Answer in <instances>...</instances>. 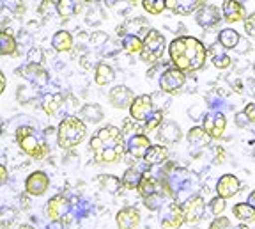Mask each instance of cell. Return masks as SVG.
<instances>
[{
  "instance_id": "obj_6",
  "label": "cell",
  "mask_w": 255,
  "mask_h": 229,
  "mask_svg": "<svg viewBox=\"0 0 255 229\" xmlns=\"http://www.w3.org/2000/svg\"><path fill=\"white\" fill-rule=\"evenodd\" d=\"M184 84H186V73L179 68H168L159 76V89L170 96H177L183 93Z\"/></svg>"
},
{
  "instance_id": "obj_9",
  "label": "cell",
  "mask_w": 255,
  "mask_h": 229,
  "mask_svg": "<svg viewBox=\"0 0 255 229\" xmlns=\"http://www.w3.org/2000/svg\"><path fill=\"white\" fill-rule=\"evenodd\" d=\"M154 103H152L151 94H140L133 100L131 107H129V117L135 119L136 123H143L152 112H154Z\"/></svg>"
},
{
  "instance_id": "obj_57",
  "label": "cell",
  "mask_w": 255,
  "mask_h": 229,
  "mask_svg": "<svg viewBox=\"0 0 255 229\" xmlns=\"http://www.w3.org/2000/svg\"><path fill=\"white\" fill-rule=\"evenodd\" d=\"M248 203H250V205L255 208V190H252L250 196H248Z\"/></svg>"
},
{
  "instance_id": "obj_15",
  "label": "cell",
  "mask_w": 255,
  "mask_h": 229,
  "mask_svg": "<svg viewBox=\"0 0 255 229\" xmlns=\"http://www.w3.org/2000/svg\"><path fill=\"white\" fill-rule=\"evenodd\" d=\"M241 189H243V187H241V181L231 173L223 174V176L216 181V194H218L220 197H223V199L234 197Z\"/></svg>"
},
{
  "instance_id": "obj_48",
  "label": "cell",
  "mask_w": 255,
  "mask_h": 229,
  "mask_svg": "<svg viewBox=\"0 0 255 229\" xmlns=\"http://www.w3.org/2000/svg\"><path fill=\"white\" fill-rule=\"evenodd\" d=\"M135 123L136 121L131 119V117H129V119H124V123H123V133L124 135H128V133H131L133 130H135Z\"/></svg>"
},
{
  "instance_id": "obj_52",
  "label": "cell",
  "mask_w": 255,
  "mask_h": 229,
  "mask_svg": "<svg viewBox=\"0 0 255 229\" xmlns=\"http://www.w3.org/2000/svg\"><path fill=\"white\" fill-rule=\"evenodd\" d=\"M225 157H227V155H225V151H223L222 148H216V160H215V164L216 165L223 164V162H225Z\"/></svg>"
},
{
  "instance_id": "obj_62",
  "label": "cell",
  "mask_w": 255,
  "mask_h": 229,
  "mask_svg": "<svg viewBox=\"0 0 255 229\" xmlns=\"http://www.w3.org/2000/svg\"><path fill=\"white\" fill-rule=\"evenodd\" d=\"M241 2H243V0H241Z\"/></svg>"
},
{
  "instance_id": "obj_11",
  "label": "cell",
  "mask_w": 255,
  "mask_h": 229,
  "mask_svg": "<svg viewBox=\"0 0 255 229\" xmlns=\"http://www.w3.org/2000/svg\"><path fill=\"white\" fill-rule=\"evenodd\" d=\"M48 187H50V178H48V174L44 171H34L25 180V192L28 196H43V194H46Z\"/></svg>"
},
{
  "instance_id": "obj_35",
  "label": "cell",
  "mask_w": 255,
  "mask_h": 229,
  "mask_svg": "<svg viewBox=\"0 0 255 229\" xmlns=\"http://www.w3.org/2000/svg\"><path fill=\"white\" fill-rule=\"evenodd\" d=\"M57 11H59V16L71 18L73 14L80 12V4L76 0H59L57 2Z\"/></svg>"
},
{
  "instance_id": "obj_4",
  "label": "cell",
  "mask_w": 255,
  "mask_h": 229,
  "mask_svg": "<svg viewBox=\"0 0 255 229\" xmlns=\"http://www.w3.org/2000/svg\"><path fill=\"white\" fill-rule=\"evenodd\" d=\"M14 139L27 157L36 158V160H44L50 155V146L44 141H41L34 132V128H30V126H20L16 130Z\"/></svg>"
},
{
  "instance_id": "obj_55",
  "label": "cell",
  "mask_w": 255,
  "mask_h": 229,
  "mask_svg": "<svg viewBox=\"0 0 255 229\" xmlns=\"http://www.w3.org/2000/svg\"><path fill=\"white\" fill-rule=\"evenodd\" d=\"M5 181H7V167L2 165V167H0V183L5 185Z\"/></svg>"
},
{
  "instance_id": "obj_47",
  "label": "cell",
  "mask_w": 255,
  "mask_h": 229,
  "mask_svg": "<svg viewBox=\"0 0 255 229\" xmlns=\"http://www.w3.org/2000/svg\"><path fill=\"white\" fill-rule=\"evenodd\" d=\"M107 41H108V34L103 32V30H96L91 36V44H94V46H103Z\"/></svg>"
},
{
  "instance_id": "obj_49",
  "label": "cell",
  "mask_w": 255,
  "mask_h": 229,
  "mask_svg": "<svg viewBox=\"0 0 255 229\" xmlns=\"http://www.w3.org/2000/svg\"><path fill=\"white\" fill-rule=\"evenodd\" d=\"M245 116L248 117V121L250 123H255V103H248L247 107H245Z\"/></svg>"
},
{
  "instance_id": "obj_61",
  "label": "cell",
  "mask_w": 255,
  "mask_h": 229,
  "mask_svg": "<svg viewBox=\"0 0 255 229\" xmlns=\"http://www.w3.org/2000/svg\"><path fill=\"white\" fill-rule=\"evenodd\" d=\"M254 73H255V64H254Z\"/></svg>"
},
{
  "instance_id": "obj_13",
  "label": "cell",
  "mask_w": 255,
  "mask_h": 229,
  "mask_svg": "<svg viewBox=\"0 0 255 229\" xmlns=\"http://www.w3.org/2000/svg\"><path fill=\"white\" fill-rule=\"evenodd\" d=\"M197 23L202 28H213L222 21V12L216 5L213 4H204L202 7H199V11L195 12Z\"/></svg>"
},
{
  "instance_id": "obj_21",
  "label": "cell",
  "mask_w": 255,
  "mask_h": 229,
  "mask_svg": "<svg viewBox=\"0 0 255 229\" xmlns=\"http://www.w3.org/2000/svg\"><path fill=\"white\" fill-rule=\"evenodd\" d=\"M158 137H159V141H163L165 144H175V142L181 141L183 132H181L179 125H177L175 121L163 119V123H161L158 128Z\"/></svg>"
},
{
  "instance_id": "obj_60",
  "label": "cell",
  "mask_w": 255,
  "mask_h": 229,
  "mask_svg": "<svg viewBox=\"0 0 255 229\" xmlns=\"http://www.w3.org/2000/svg\"><path fill=\"white\" fill-rule=\"evenodd\" d=\"M236 229H250V228H248V226H245V224H239Z\"/></svg>"
},
{
  "instance_id": "obj_38",
  "label": "cell",
  "mask_w": 255,
  "mask_h": 229,
  "mask_svg": "<svg viewBox=\"0 0 255 229\" xmlns=\"http://www.w3.org/2000/svg\"><path fill=\"white\" fill-rule=\"evenodd\" d=\"M225 128H227V117L223 116L222 112H218L215 116V125H213V130H211V137L213 139H222Z\"/></svg>"
},
{
  "instance_id": "obj_53",
  "label": "cell",
  "mask_w": 255,
  "mask_h": 229,
  "mask_svg": "<svg viewBox=\"0 0 255 229\" xmlns=\"http://www.w3.org/2000/svg\"><path fill=\"white\" fill-rule=\"evenodd\" d=\"M200 114H202V109H200V107H191V109H190V117H191V119H199V117H202Z\"/></svg>"
},
{
  "instance_id": "obj_27",
  "label": "cell",
  "mask_w": 255,
  "mask_h": 229,
  "mask_svg": "<svg viewBox=\"0 0 255 229\" xmlns=\"http://www.w3.org/2000/svg\"><path fill=\"white\" fill-rule=\"evenodd\" d=\"M114 78H116V71H114V68H112V66H108L107 62H100V64H96L94 80H96V84L100 85V87L112 84V82H114Z\"/></svg>"
},
{
  "instance_id": "obj_45",
  "label": "cell",
  "mask_w": 255,
  "mask_h": 229,
  "mask_svg": "<svg viewBox=\"0 0 255 229\" xmlns=\"http://www.w3.org/2000/svg\"><path fill=\"white\" fill-rule=\"evenodd\" d=\"M245 32H247L248 37L255 41V11L245 18Z\"/></svg>"
},
{
  "instance_id": "obj_26",
  "label": "cell",
  "mask_w": 255,
  "mask_h": 229,
  "mask_svg": "<svg viewBox=\"0 0 255 229\" xmlns=\"http://www.w3.org/2000/svg\"><path fill=\"white\" fill-rule=\"evenodd\" d=\"M168 158V148L161 144H152L151 148L147 149L145 157H143V162L147 165H159L167 162Z\"/></svg>"
},
{
  "instance_id": "obj_22",
  "label": "cell",
  "mask_w": 255,
  "mask_h": 229,
  "mask_svg": "<svg viewBox=\"0 0 255 229\" xmlns=\"http://www.w3.org/2000/svg\"><path fill=\"white\" fill-rule=\"evenodd\" d=\"M52 46L59 53L71 52L73 46H75V39H73L71 32H68V30H57L52 37Z\"/></svg>"
},
{
  "instance_id": "obj_10",
  "label": "cell",
  "mask_w": 255,
  "mask_h": 229,
  "mask_svg": "<svg viewBox=\"0 0 255 229\" xmlns=\"http://www.w3.org/2000/svg\"><path fill=\"white\" fill-rule=\"evenodd\" d=\"M71 210V201L66 196H53L46 203V215L52 222H60L66 215H69Z\"/></svg>"
},
{
  "instance_id": "obj_12",
  "label": "cell",
  "mask_w": 255,
  "mask_h": 229,
  "mask_svg": "<svg viewBox=\"0 0 255 229\" xmlns=\"http://www.w3.org/2000/svg\"><path fill=\"white\" fill-rule=\"evenodd\" d=\"M135 98H136L135 93H133L129 87H126V85H116V87H112V91L108 93L110 105L119 110L129 109Z\"/></svg>"
},
{
  "instance_id": "obj_20",
  "label": "cell",
  "mask_w": 255,
  "mask_h": 229,
  "mask_svg": "<svg viewBox=\"0 0 255 229\" xmlns=\"http://www.w3.org/2000/svg\"><path fill=\"white\" fill-rule=\"evenodd\" d=\"M206 2L207 0H167V7L179 16H186L191 12H197Z\"/></svg>"
},
{
  "instance_id": "obj_56",
  "label": "cell",
  "mask_w": 255,
  "mask_h": 229,
  "mask_svg": "<svg viewBox=\"0 0 255 229\" xmlns=\"http://www.w3.org/2000/svg\"><path fill=\"white\" fill-rule=\"evenodd\" d=\"M247 87H248V91H250V96L255 98V78H248Z\"/></svg>"
},
{
  "instance_id": "obj_43",
  "label": "cell",
  "mask_w": 255,
  "mask_h": 229,
  "mask_svg": "<svg viewBox=\"0 0 255 229\" xmlns=\"http://www.w3.org/2000/svg\"><path fill=\"white\" fill-rule=\"evenodd\" d=\"M213 64L218 69H227L232 66V59L227 55V53H218V55L213 57Z\"/></svg>"
},
{
  "instance_id": "obj_41",
  "label": "cell",
  "mask_w": 255,
  "mask_h": 229,
  "mask_svg": "<svg viewBox=\"0 0 255 229\" xmlns=\"http://www.w3.org/2000/svg\"><path fill=\"white\" fill-rule=\"evenodd\" d=\"M143 205H145V208H149L151 212H156V210H161V206L165 205V201H163V196L161 194H152V196H149V197H145L143 199Z\"/></svg>"
},
{
  "instance_id": "obj_54",
  "label": "cell",
  "mask_w": 255,
  "mask_h": 229,
  "mask_svg": "<svg viewBox=\"0 0 255 229\" xmlns=\"http://www.w3.org/2000/svg\"><path fill=\"white\" fill-rule=\"evenodd\" d=\"M20 201H21V208H23V210L30 208V199H28V194H27V192H25V194H21Z\"/></svg>"
},
{
  "instance_id": "obj_19",
  "label": "cell",
  "mask_w": 255,
  "mask_h": 229,
  "mask_svg": "<svg viewBox=\"0 0 255 229\" xmlns=\"http://www.w3.org/2000/svg\"><path fill=\"white\" fill-rule=\"evenodd\" d=\"M151 146H152L151 141L147 139L145 133H135V135H131L129 142H128V153L133 158H136V160H143L145 153H147V149Z\"/></svg>"
},
{
  "instance_id": "obj_31",
  "label": "cell",
  "mask_w": 255,
  "mask_h": 229,
  "mask_svg": "<svg viewBox=\"0 0 255 229\" xmlns=\"http://www.w3.org/2000/svg\"><path fill=\"white\" fill-rule=\"evenodd\" d=\"M239 39H241V36H239V32L234 30V28H223V30H220V34H218V43L222 44L225 50L236 48Z\"/></svg>"
},
{
  "instance_id": "obj_40",
  "label": "cell",
  "mask_w": 255,
  "mask_h": 229,
  "mask_svg": "<svg viewBox=\"0 0 255 229\" xmlns=\"http://www.w3.org/2000/svg\"><path fill=\"white\" fill-rule=\"evenodd\" d=\"M225 208H227V199H223V197L216 196L209 201V210H211V213L215 217H220L225 212Z\"/></svg>"
},
{
  "instance_id": "obj_42",
  "label": "cell",
  "mask_w": 255,
  "mask_h": 229,
  "mask_svg": "<svg viewBox=\"0 0 255 229\" xmlns=\"http://www.w3.org/2000/svg\"><path fill=\"white\" fill-rule=\"evenodd\" d=\"M2 4H4V9L11 11L12 14H18V16L25 14V4H23V0H2Z\"/></svg>"
},
{
  "instance_id": "obj_5",
  "label": "cell",
  "mask_w": 255,
  "mask_h": 229,
  "mask_svg": "<svg viewBox=\"0 0 255 229\" xmlns=\"http://www.w3.org/2000/svg\"><path fill=\"white\" fill-rule=\"evenodd\" d=\"M165 46H167V41L165 36L156 28H151L147 32V36L143 37L142 44V52H140V59L147 64H156L161 57H163Z\"/></svg>"
},
{
  "instance_id": "obj_14",
  "label": "cell",
  "mask_w": 255,
  "mask_h": 229,
  "mask_svg": "<svg viewBox=\"0 0 255 229\" xmlns=\"http://www.w3.org/2000/svg\"><path fill=\"white\" fill-rule=\"evenodd\" d=\"M222 16L227 23H238V21H245L248 16L245 5L239 0H223L222 4Z\"/></svg>"
},
{
  "instance_id": "obj_37",
  "label": "cell",
  "mask_w": 255,
  "mask_h": 229,
  "mask_svg": "<svg viewBox=\"0 0 255 229\" xmlns=\"http://www.w3.org/2000/svg\"><path fill=\"white\" fill-rule=\"evenodd\" d=\"M142 7L149 14H161L167 9V0H142Z\"/></svg>"
},
{
  "instance_id": "obj_18",
  "label": "cell",
  "mask_w": 255,
  "mask_h": 229,
  "mask_svg": "<svg viewBox=\"0 0 255 229\" xmlns=\"http://www.w3.org/2000/svg\"><path fill=\"white\" fill-rule=\"evenodd\" d=\"M16 75L25 76L28 82L36 84L37 87H41V85H44L48 82V71L41 64H25L23 68L16 69Z\"/></svg>"
},
{
  "instance_id": "obj_16",
  "label": "cell",
  "mask_w": 255,
  "mask_h": 229,
  "mask_svg": "<svg viewBox=\"0 0 255 229\" xmlns=\"http://www.w3.org/2000/svg\"><path fill=\"white\" fill-rule=\"evenodd\" d=\"M149 30H151V27H149V21L145 18H129V20H126L123 25L117 27V34H121V36L133 34V36L145 37Z\"/></svg>"
},
{
  "instance_id": "obj_59",
  "label": "cell",
  "mask_w": 255,
  "mask_h": 229,
  "mask_svg": "<svg viewBox=\"0 0 255 229\" xmlns=\"http://www.w3.org/2000/svg\"><path fill=\"white\" fill-rule=\"evenodd\" d=\"M18 229H36V228H34V226H30V224H21Z\"/></svg>"
},
{
  "instance_id": "obj_25",
  "label": "cell",
  "mask_w": 255,
  "mask_h": 229,
  "mask_svg": "<svg viewBox=\"0 0 255 229\" xmlns=\"http://www.w3.org/2000/svg\"><path fill=\"white\" fill-rule=\"evenodd\" d=\"M78 116H80V119L84 121L85 125H87V123H91V125H96V123H100V121L105 117V112H103V109H101L100 105L87 103V105H84V107L80 109Z\"/></svg>"
},
{
  "instance_id": "obj_8",
  "label": "cell",
  "mask_w": 255,
  "mask_h": 229,
  "mask_svg": "<svg viewBox=\"0 0 255 229\" xmlns=\"http://www.w3.org/2000/svg\"><path fill=\"white\" fill-rule=\"evenodd\" d=\"M184 215V222L188 224H197L204 219V212H206V203H204L202 196H191L181 205Z\"/></svg>"
},
{
  "instance_id": "obj_28",
  "label": "cell",
  "mask_w": 255,
  "mask_h": 229,
  "mask_svg": "<svg viewBox=\"0 0 255 229\" xmlns=\"http://www.w3.org/2000/svg\"><path fill=\"white\" fill-rule=\"evenodd\" d=\"M0 55H18V41L7 28L0 32Z\"/></svg>"
},
{
  "instance_id": "obj_39",
  "label": "cell",
  "mask_w": 255,
  "mask_h": 229,
  "mask_svg": "<svg viewBox=\"0 0 255 229\" xmlns=\"http://www.w3.org/2000/svg\"><path fill=\"white\" fill-rule=\"evenodd\" d=\"M57 2H53V0H41L39 4V14L44 18V20H50V18H53L57 14Z\"/></svg>"
},
{
  "instance_id": "obj_24",
  "label": "cell",
  "mask_w": 255,
  "mask_h": 229,
  "mask_svg": "<svg viewBox=\"0 0 255 229\" xmlns=\"http://www.w3.org/2000/svg\"><path fill=\"white\" fill-rule=\"evenodd\" d=\"M64 105V96L59 93H48L41 98V109L48 116H55Z\"/></svg>"
},
{
  "instance_id": "obj_51",
  "label": "cell",
  "mask_w": 255,
  "mask_h": 229,
  "mask_svg": "<svg viewBox=\"0 0 255 229\" xmlns=\"http://www.w3.org/2000/svg\"><path fill=\"white\" fill-rule=\"evenodd\" d=\"M248 123H250V121H248V117L245 116V112L236 114V125H238V126H241V128H245V126H247Z\"/></svg>"
},
{
  "instance_id": "obj_36",
  "label": "cell",
  "mask_w": 255,
  "mask_h": 229,
  "mask_svg": "<svg viewBox=\"0 0 255 229\" xmlns=\"http://www.w3.org/2000/svg\"><path fill=\"white\" fill-rule=\"evenodd\" d=\"M142 44L143 39H140L138 36H133V34H128V36L123 37V48L126 50L128 53H140L142 52Z\"/></svg>"
},
{
  "instance_id": "obj_2",
  "label": "cell",
  "mask_w": 255,
  "mask_h": 229,
  "mask_svg": "<svg viewBox=\"0 0 255 229\" xmlns=\"http://www.w3.org/2000/svg\"><path fill=\"white\" fill-rule=\"evenodd\" d=\"M91 149L98 164H117L126 157L128 148L124 144V133L114 125L100 128L91 139Z\"/></svg>"
},
{
  "instance_id": "obj_44",
  "label": "cell",
  "mask_w": 255,
  "mask_h": 229,
  "mask_svg": "<svg viewBox=\"0 0 255 229\" xmlns=\"http://www.w3.org/2000/svg\"><path fill=\"white\" fill-rule=\"evenodd\" d=\"M209 229H234V228H232V222L227 217L220 215V217L213 219V222L209 224Z\"/></svg>"
},
{
  "instance_id": "obj_1",
  "label": "cell",
  "mask_w": 255,
  "mask_h": 229,
  "mask_svg": "<svg viewBox=\"0 0 255 229\" xmlns=\"http://www.w3.org/2000/svg\"><path fill=\"white\" fill-rule=\"evenodd\" d=\"M172 64L183 69L184 73H195L204 68L207 59V48L197 37L181 36L175 37L168 46Z\"/></svg>"
},
{
  "instance_id": "obj_3",
  "label": "cell",
  "mask_w": 255,
  "mask_h": 229,
  "mask_svg": "<svg viewBox=\"0 0 255 229\" xmlns=\"http://www.w3.org/2000/svg\"><path fill=\"white\" fill-rule=\"evenodd\" d=\"M87 137V126L78 116H66L57 128V142L62 149L71 151Z\"/></svg>"
},
{
  "instance_id": "obj_34",
  "label": "cell",
  "mask_w": 255,
  "mask_h": 229,
  "mask_svg": "<svg viewBox=\"0 0 255 229\" xmlns=\"http://www.w3.org/2000/svg\"><path fill=\"white\" fill-rule=\"evenodd\" d=\"M161 123H163V110H154V112L142 123V132L140 133H145V135H147V133L158 130Z\"/></svg>"
},
{
  "instance_id": "obj_17",
  "label": "cell",
  "mask_w": 255,
  "mask_h": 229,
  "mask_svg": "<svg viewBox=\"0 0 255 229\" xmlns=\"http://www.w3.org/2000/svg\"><path fill=\"white\" fill-rule=\"evenodd\" d=\"M142 221V215L135 206H126L119 210L116 215V222L119 229H136Z\"/></svg>"
},
{
  "instance_id": "obj_7",
  "label": "cell",
  "mask_w": 255,
  "mask_h": 229,
  "mask_svg": "<svg viewBox=\"0 0 255 229\" xmlns=\"http://www.w3.org/2000/svg\"><path fill=\"white\" fill-rule=\"evenodd\" d=\"M159 224H161V229H181V226L184 224V215L179 203L170 201L161 206V210H159Z\"/></svg>"
},
{
  "instance_id": "obj_32",
  "label": "cell",
  "mask_w": 255,
  "mask_h": 229,
  "mask_svg": "<svg viewBox=\"0 0 255 229\" xmlns=\"http://www.w3.org/2000/svg\"><path fill=\"white\" fill-rule=\"evenodd\" d=\"M98 183L101 185V189L107 190L110 194L121 192L123 187V180H119L117 176H112V174H103V176H98Z\"/></svg>"
},
{
  "instance_id": "obj_46",
  "label": "cell",
  "mask_w": 255,
  "mask_h": 229,
  "mask_svg": "<svg viewBox=\"0 0 255 229\" xmlns=\"http://www.w3.org/2000/svg\"><path fill=\"white\" fill-rule=\"evenodd\" d=\"M43 50L41 48H30L27 53V59H28V64H41L43 62Z\"/></svg>"
},
{
  "instance_id": "obj_58",
  "label": "cell",
  "mask_w": 255,
  "mask_h": 229,
  "mask_svg": "<svg viewBox=\"0 0 255 229\" xmlns=\"http://www.w3.org/2000/svg\"><path fill=\"white\" fill-rule=\"evenodd\" d=\"M0 80H2V87H0V93H4V91H5V75H4V73H0Z\"/></svg>"
},
{
  "instance_id": "obj_33",
  "label": "cell",
  "mask_w": 255,
  "mask_h": 229,
  "mask_svg": "<svg viewBox=\"0 0 255 229\" xmlns=\"http://www.w3.org/2000/svg\"><path fill=\"white\" fill-rule=\"evenodd\" d=\"M159 183L158 181L154 180V178H151V176H147V174H145V176L142 178V181H140V185H138V194L140 196L143 197V199H145V197H149V196H152V194H158L159 192Z\"/></svg>"
},
{
  "instance_id": "obj_50",
  "label": "cell",
  "mask_w": 255,
  "mask_h": 229,
  "mask_svg": "<svg viewBox=\"0 0 255 229\" xmlns=\"http://www.w3.org/2000/svg\"><path fill=\"white\" fill-rule=\"evenodd\" d=\"M236 50H238L239 53H247V52H250V44H248V41L247 39H239V43H238V46H236Z\"/></svg>"
},
{
  "instance_id": "obj_23",
  "label": "cell",
  "mask_w": 255,
  "mask_h": 229,
  "mask_svg": "<svg viewBox=\"0 0 255 229\" xmlns=\"http://www.w3.org/2000/svg\"><path fill=\"white\" fill-rule=\"evenodd\" d=\"M186 139H188V142L193 146V148H207V146L211 144V141H213L211 133L206 132L202 126H193V128L188 132Z\"/></svg>"
},
{
  "instance_id": "obj_30",
  "label": "cell",
  "mask_w": 255,
  "mask_h": 229,
  "mask_svg": "<svg viewBox=\"0 0 255 229\" xmlns=\"http://www.w3.org/2000/svg\"><path fill=\"white\" fill-rule=\"evenodd\" d=\"M143 176H145V174L142 173V169H136L135 165H133V167H128L126 173L123 174V187L126 190H136Z\"/></svg>"
},
{
  "instance_id": "obj_29",
  "label": "cell",
  "mask_w": 255,
  "mask_h": 229,
  "mask_svg": "<svg viewBox=\"0 0 255 229\" xmlns=\"http://www.w3.org/2000/svg\"><path fill=\"white\" fill-rule=\"evenodd\" d=\"M232 215L241 224H248V222L255 221V208L250 203H238V205L232 206Z\"/></svg>"
}]
</instances>
